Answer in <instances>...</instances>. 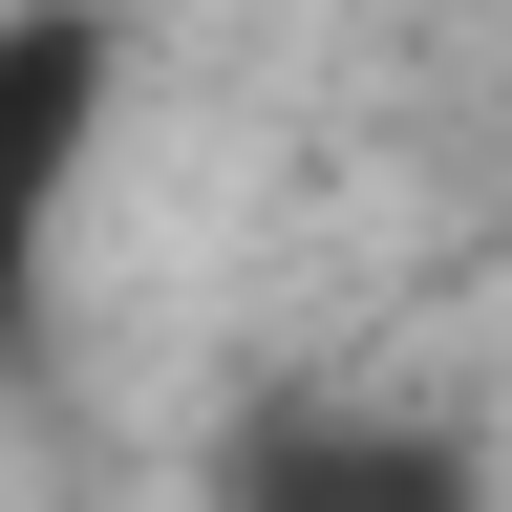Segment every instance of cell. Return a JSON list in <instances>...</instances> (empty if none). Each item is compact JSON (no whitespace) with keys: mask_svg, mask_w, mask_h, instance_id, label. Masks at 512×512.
<instances>
[{"mask_svg":"<svg viewBox=\"0 0 512 512\" xmlns=\"http://www.w3.org/2000/svg\"><path fill=\"white\" fill-rule=\"evenodd\" d=\"M235 512H470V470H448L427 427H342V406H320V427H278L235 470Z\"/></svg>","mask_w":512,"mask_h":512,"instance_id":"obj_2","label":"cell"},{"mask_svg":"<svg viewBox=\"0 0 512 512\" xmlns=\"http://www.w3.org/2000/svg\"><path fill=\"white\" fill-rule=\"evenodd\" d=\"M107 171V22L86 0H0V320L43 299V235Z\"/></svg>","mask_w":512,"mask_h":512,"instance_id":"obj_1","label":"cell"}]
</instances>
